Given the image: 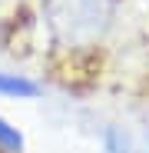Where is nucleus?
Returning a JSON list of instances; mask_svg holds the SVG:
<instances>
[{
    "label": "nucleus",
    "mask_w": 149,
    "mask_h": 153,
    "mask_svg": "<svg viewBox=\"0 0 149 153\" xmlns=\"http://www.w3.org/2000/svg\"><path fill=\"white\" fill-rule=\"evenodd\" d=\"M0 150H7V153H20L23 150V137L17 126H10L4 117H0Z\"/></svg>",
    "instance_id": "3"
},
{
    "label": "nucleus",
    "mask_w": 149,
    "mask_h": 153,
    "mask_svg": "<svg viewBox=\"0 0 149 153\" xmlns=\"http://www.w3.org/2000/svg\"><path fill=\"white\" fill-rule=\"evenodd\" d=\"M106 153H129V140L119 130H109L106 133Z\"/></svg>",
    "instance_id": "4"
},
{
    "label": "nucleus",
    "mask_w": 149,
    "mask_h": 153,
    "mask_svg": "<svg viewBox=\"0 0 149 153\" xmlns=\"http://www.w3.org/2000/svg\"><path fill=\"white\" fill-rule=\"evenodd\" d=\"M50 33L63 47H93L113 27L116 0H43Z\"/></svg>",
    "instance_id": "1"
},
{
    "label": "nucleus",
    "mask_w": 149,
    "mask_h": 153,
    "mask_svg": "<svg viewBox=\"0 0 149 153\" xmlns=\"http://www.w3.org/2000/svg\"><path fill=\"white\" fill-rule=\"evenodd\" d=\"M40 87L20 73H0V97H17V100H33Z\"/></svg>",
    "instance_id": "2"
}]
</instances>
